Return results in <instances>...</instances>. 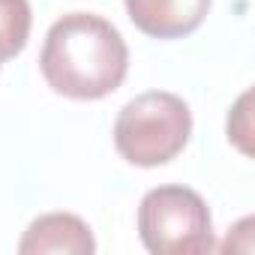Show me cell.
I'll return each instance as SVG.
<instances>
[{
  "instance_id": "6da1fadb",
  "label": "cell",
  "mask_w": 255,
  "mask_h": 255,
  "mask_svg": "<svg viewBox=\"0 0 255 255\" xmlns=\"http://www.w3.org/2000/svg\"><path fill=\"white\" fill-rule=\"evenodd\" d=\"M39 69L54 93L93 102L123 84L129 48L120 30L102 15L69 12L48 27L39 51Z\"/></svg>"
},
{
  "instance_id": "7a4b0ae2",
  "label": "cell",
  "mask_w": 255,
  "mask_h": 255,
  "mask_svg": "<svg viewBox=\"0 0 255 255\" xmlns=\"http://www.w3.org/2000/svg\"><path fill=\"white\" fill-rule=\"evenodd\" d=\"M192 135L189 105L168 90H147L129 99L114 120L117 153L138 168L171 162Z\"/></svg>"
},
{
  "instance_id": "3957f363",
  "label": "cell",
  "mask_w": 255,
  "mask_h": 255,
  "mask_svg": "<svg viewBox=\"0 0 255 255\" xmlns=\"http://www.w3.org/2000/svg\"><path fill=\"white\" fill-rule=\"evenodd\" d=\"M138 237L153 255H201L216 249L207 201L180 183L156 186L141 198Z\"/></svg>"
},
{
  "instance_id": "277c9868",
  "label": "cell",
  "mask_w": 255,
  "mask_h": 255,
  "mask_svg": "<svg viewBox=\"0 0 255 255\" xmlns=\"http://www.w3.org/2000/svg\"><path fill=\"white\" fill-rule=\"evenodd\" d=\"M129 21L153 39H183L195 33L213 0H123Z\"/></svg>"
},
{
  "instance_id": "5b68a950",
  "label": "cell",
  "mask_w": 255,
  "mask_h": 255,
  "mask_svg": "<svg viewBox=\"0 0 255 255\" xmlns=\"http://www.w3.org/2000/svg\"><path fill=\"white\" fill-rule=\"evenodd\" d=\"M21 255H93L96 240L90 225L75 213H42L36 216L21 243Z\"/></svg>"
},
{
  "instance_id": "8992f818",
  "label": "cell",
  "mask_w": 255,
  "mask_h": 255,
  "mask_svg": "<svg viewBox=\"0 0 255 255\" xmlns=\"http://www.w3.org/2000/svg\"><path fill=\"white\" fill-rule=\"evenodd\" d=\"M30 24L33 15L27 0H0V63L24 51Z\"/></svg>"
},
{
  "instance_id": "52a82bcc",
  "label": "cell",
  "mask_w": 255,
  "mask_h": 255,
  "mask_svg": "<svg viewBox=\"0 0 255 255\" xmlns=\"http://www.w3.org/2000/svg\"><path fill=\"white\" fill-rule=\"evenodd\" d=\"M246 105H249V93H243V96L237 99L234 111L228 114V138H234L237 147H240L243 153H249V144H246V135H249V123H246V117H249V111H246Z\"/></svg>"
}]
</instances>
